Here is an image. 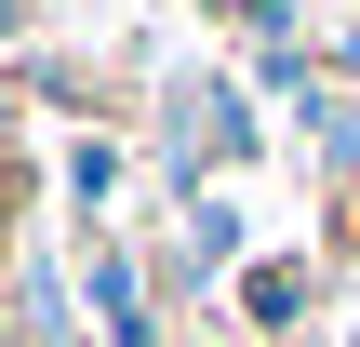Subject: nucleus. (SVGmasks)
I'll return each instance as SVG.
<instances>
[{
  "mask_svg": "<svg viewBox=\"0 0 360 347\" xmlns=\"http://www.w3.org/2000/svg\"><path fill=\"white\" fill-rule=\"evenodd\" d=\"M94 308H107L120 347H147V308H134V267H120V254H94Z\"/></svg>",
  "mask_w": 360,
  "mask_h": 347,
  "instance_id": "1",
  "label": "nucleus"
}]
</instances>
